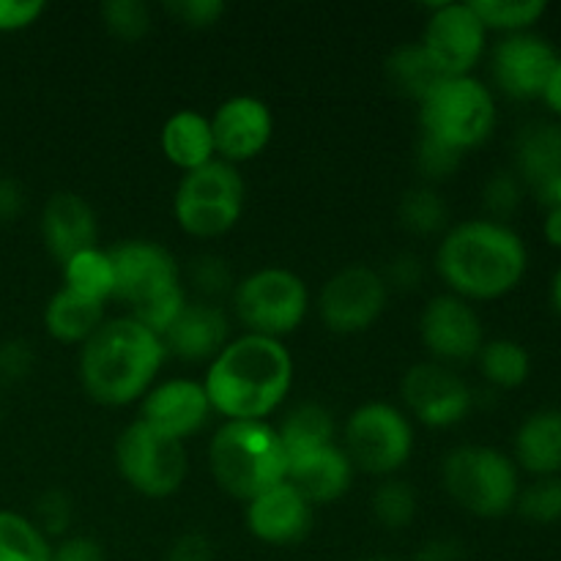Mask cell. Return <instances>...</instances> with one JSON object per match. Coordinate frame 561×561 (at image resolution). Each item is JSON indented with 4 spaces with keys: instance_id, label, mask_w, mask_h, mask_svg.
I'll list each match as a JSON object with an SVG mask.
<instances>
[{
    "instance_id": "obj_27",
    "label": "cell",
    "mask_w": 561,
    "mask_h": 561,
    "mask_svg": "<svg viewBox=\"0 0 561 561\" xmlns=\"http://www.w3.org/2000/svg\"><path fill=\"white\" fill-rule=\"evenodd\" d=\"M383 71H387V82L394 93L405 99H414L416 104L433 91L444 77V71L438 69L436 60L431 58L425 47L420 42L414 44H400L389 53L387 64H383Z\"/></svg>"
},
{
    "instance_id": "obj_41",
    "label": "cell",
    "mask_w": 561,
    "mask_h": 561,
    "mask_svg": "<svg viewBox=\"0 0 561 561\" xmlns=\"http://www.w3.org/2000/svg\"><path fill=\"white\" fill-rule=\"evenodd\" d=\"M168 11L181 25L206 31V27L222 22V16L228 14V5H225V0H175V3H168Z\"/></svg>"
},
{
    "instance_id": "obj_14",
    "label": "cell",
    "mask_w": 561,
    "mask_h": 561,
    "mask_svg": "<svg viewBox=\"0 0 561 561\" xmlns=\"http://www.w3.org/2000/svg\"><path fill=\"white\" fill-rule=\"evenodd\" d=\"M488 36L491 33L485 31L471 3H433L427 5L420 44L431 53L444 77H469L485 58Z\"/></svg>"
},
{
    "instance_id": "obj_10",
    "label": "cell",
    "mask_w": 561,
    "mask_h": 561,
    "mask_svg": "<svg viewBox=\"0 0 561 561\" xmlns=\"http://www.w3.org/2000/svg\"><path fill=\"white\" fill-rule=\"evenodd\" d=\"M414 444L416 433L409 414L387 400H370L351 411L340 447L356 471L387 480L409 466Z\"/></svg>"
},
{
    "instance_id": "obj_11",
    "label": "cell",
    "mask_w": 561,
    "mask_h": 561,
    "mask_svg": "<svg viewBox=\"0 0 561 561\" xmlns=\"http://www.w3.org/2000/svg\"><path fill=\"white\" fill-rule=\"evenodd\" d=\"M113 458L121 480L146 499L175 496L190 474L186 444L162 436L140 420L118 433Z\"/></svg>"
},
{
    "instance_id": "obj_32",
    "label": "cell",
    "mask_w": 561,
    "mask_h": 561,
    "mask_svg": "<svg viewBox=\"0 0 561 561\" xmlns=\"http://www.w3.org/2000/svg\"><path fill=\"white\" fill-rule=\"evenodd\" d=\"M0 561H53V542L33 518L0 510Z\"/></svg>"
},
{
    "instance_id": "obj_46",
    "label": "cell",
    "mask_w": 561,
    "mask_h": 561,
    "mask_svg": "<svg viewBox=\"0 0 561 561\" xmlns=\"http://www.w3.org/2000/svg\"><path fill=\"white\" fill-rule=\"evenodd\" d=\"M383 279H387L389 290L392 288H414L416 283L422 279V263L416 255H409V252H403V255L394 257L392 263L387 266V272H381Z\"/></svg>"
},
{
    "instance_id": "obj_45",
    "label": "cell",
    "mask_w": 561,
    "mask_h": 561,
    "mask_svg": "<svg viewBox=\"0 0 561 561\" xmlns=\"http://www.w3.org/2000/svg\"><path fill=\"white\" fill-rule=\"evenodd\" d=\"M164 561H217L214 542L201 531H186V535L175 537L168 548Z\"/></svg>"
},
{
    "instance_id": "obj_52",
    "label": "cell",
    "mask_w": 561,
    "mask_h": 561,
    "mask_svg": "<svg viewBox=\"0 0 561 561\" xmlns=\"http://www.w3.org/2000/svg\"><path fill=\"white\" fill-rule=\"evenodd\" d=\"M362 561H403V559H394V557H367Z\"/></svg>"
},
{
    "instance_id": "obj_19",
    "label": "cell",
    "mask_w": 561,
    "mask_h": 561,
    "mask_svg": "<svg viewBox=\"0 0 561 561\" xmlns=\"http://www.w3.org/2000/svg\"><path fill=\"white\" fill-rule=\"evenodd\" d=\"M244 526L263 546H296L312 529V504L290 482H279L244 504Z\"/></svg>"
},
{
    "instance_id": "obj_17",
    "label": "cell",
    "mask_w": 561,
    "mask_h": 561,
    "mask_svg": "<svg viewBox=\"0 0 561 561\" xmlns=\"http://www.w3.org/2000/svg\"><path fill=\"white\" fill-rule=\"evenodd\" d=\"M208 118H211L217 159L233 168L261 157L274 137L272 107L250 93L225 99Z\"/></svg>"
},
{
    "instance_id": "obj_5",
    "label": "cell",
    "mask_w": 561,
    "mask_h": 561,
    "mask_svg": "<svg viewBox=\"0 0 561 561\" xmlns=\"http://www.w3.org/2000/svg\"><path fill=\"white\" fill-rule=\"evenodd\" d=\"M208 471L219 491L247 504L285 482L288 453L272 422H222L208 442Z\"/></svg>"
},
{
    "instance_id": "obj_20",
    "label": "cell",
    "mask_w": 561,
    "mask_h": 561,
    "mask_svg": "<svg viewBox=\"0 0 561 561\" xmlns=\"http://www.w3.org/2000/svg\"><path fill=\"white\" fill-rule=\"evenodd\" d=\"M38 233L49 255L64 266L77 252L99 247V217L77 192H55L42 208Z\"/></svg>"
},
{
    "instance_id": "obj_40",
    "label": "cell",
    "mask_w": 561,
    "mask_h": 561,
    "mask_svg": "<svg viewBox=\"0 0 561 561\" xmlns=\"http://www.w3.org/2000/svg\"><path fill=\"white\" fill-rule=\"evenodd\" d=\"M463 164V153L453 151V148L442 146V142L431 140V137H420L416 142V170L425 181H444Z\"/></svg>"
},
{
    "instance_id": "obj_21",
    "label": "cell",
    "mask_w": 561,
    "mask_h": 561,
    "mask_svg": "<svg viewBox=\"0 0 561 561\" xmlns=\"http://www.w3.org/2000/svg\"><path fill=\"white\" fill-rule=\"evenodd\" d=\"M230 318L217 301H186L184 310L164 332L168 356L181 362H211L230 343Z\"/></svg>"
},
{
    "instance_id": "obj_31",
    "label": "cell",
    "mask_w": 561,
    "mask_h": 561,
    "mask_svg": "<svg viewBox=\"0 0 561 561\" xmlns=\"http://www.w3.org/2000/svg\"><path fill=\"white\" fill-rule=\"evenodd\" d=\"M488 33H529L548 14L546 0H469Z\"/></svg>"
},
{
    "instance_id": "obj_39",
    "label": "cell",
    "mask_w": 561,
    "mask_h": 561,
    "mask_svg": "<svg viewBox=\"0 0 561 561\" xmlns=\"http://www.w3.org/2000/svg\"><path fill=\"white\" fill-rule=\"evenodd\" d=\"M75 518V504L58 488H49L42 496L36 499V507H33V524L44 531L47 537H60L66 535V529L71 526Z\"/></svg>"
},
{
    "instance_id": "obj_2",
    "label": "cell",
    "mask_w": 561,
    "mask_h": 561,
    "mask_svg": "<svg viewBox=\"0 0 561 561\" xmlns=\"http://www.w3.org/2000/svg\"><path fill=\"white\" fill-rule=\"evenodd\" d=\"M294 370L285 340L244 332L208 362L203 389L222 422H268L290 394Z\"/></svg>"
},
{
    "instance_id": "obj_18",
    "label": "cell",
    "mask_w": 561,
    "mask_h": 561,
    "mask_svg": "<svg viewBox=\"0 0 561 561\" xmlns=\"http://www.w3.org/2000/svg\"><path fill=\"white\" fill-rule=\"evenodd\" d=\"M214 416L208 394L203 389V381H192V378H168V381H157L148 389L146 398L140 400V416L137 420L146 422L162 436L184 442L197 436L208 420Z\"/></svg>"
},
{
    "instance_id": "obj_15",
    "label": "cell",
    "mask_w": 561,
    "mask_h": 561,
    "mask_svg": "<svg viewBox=\"0 0 561 561\" xmlns=\"http://www.w3.org/2000/svg\"><path fill=\"white\" fill-rule=\"evenodd\" d=\"M422 348L438 365H466L474 362L485 345V327L471 301L453 294L433 296L420 316Z\"/></svg>"
},
{
    "instance_id": "obj_44",
    "label": "cell",
    "mask_w": 561,
    "mask_h": 561,
    "mask_svg": "<svg viewBox=\"0 0 561 561\" xmlns=\"http://www.w3.org/2000/svg\"><path fill=\"white\" fill-rule=\"evenodd\" d=\"M53 561H107L104 546L96 537L71 535L53 546Z\"/></svg>"
},
{
    "instance_id": "obj_35",
    "label": "cell",
    "mask_w": 561,
    "mask_h": 561,
    "mask_svg": "<svg viewBox=\"0 0 561 561\" xmlns=\"http://www.w3.org/2000/svg\"><path fill=\"white\" fill-rule=\"evenodd\" d=\"M515 513L531 526H557L561 524V474L540 477L520 485Z\"/></svg>"
},
{
    "instance_id": "obj_37",
    "label": "cell",
    "mask_w": 561,
    "mask_h": 561,
    "mask_svg": "<svg viewBox=\"0 0 561 561\" xmlns=\"http://www.w3.org/2000/svg\"><path fill=\"white\" fill-rule=\"evenodd\" d=\"M524 197L526 186L513 168L496 170L482 186V206H485L488 219H496V222L510 225V217H515L524 206Z\"/></svg>"
},
{
    "instance_id": "obj_36",
    "label": "cell",
    "mask_w": 561,
    "mask_h": 561,
    "mask_svg": "<svg viewBox=\"0 0 561 561\" xmlns=\"http://www.w3.org/2000/svg\"><path fill=\"white\" fill-rule=\"evenodd\" d=\"M99 16L110 36L126 44L140 42L151 31V9L142 0H107L99 5Z\"/></svg>"
},
{
    "instance_id": "obj_30",
    "label": "cell",
    "mask_w": 561,
    "mask_h": 561,
    "mask_svg": "<svg viewBox=\"0 0 561 561\" xmlns=\"http://www.w3.org/2000/svg\"><path fill=\"white\" fill-rule=\"evenodd\" d=\"M66 288L88 296L93 301H113V263L104 247H91L85 252H77L75 257L60 266Z\"/></svg>"
},
{
    "instance_id": "obj_16",
    "label": "cell",
    "mask_w": 561,
    "mask_h": 561,
    "mask_svg": "<svg viewBox=\"0 0 561 561\" xmlns=\"http://www.w3.org/2000/svg\"><path fill=\"white\" fill-rule=\"evenodd\" d=\"M559 49L537 31L502 36L491 47V80L513 102H537L548 85Z\"/></svg>"
},
{
    "instance_id": "obj_47",
    "label": "cell",
    "mask_w": 561,
    "mask_h": 561,
    "mask_svg": "<svg viewBox=\"0 0 561 561\" xmlns=\"http://www.w3.org/2000/svg\"><path fill=\"white\" fill-rule=\"evenodd\" d=\"M25 211V190L11 175H0V222H14Z\"/></svg>"
},
{
    "instance_id": "obj_6",
    "label": "cell",
    "mask_w": 561,
    "mask_h": 561,
    "mask_svg": "<svg viewBox=\"0 0 561 561\" xmlns=\"http://www.w3.org/2000/svg\"><path fill=\"white\" fill-rule=\"evenodd\" d=\"M442 485L463 513L496 520L515 513L524 482L510 453L488 444H460L444 455Z\"/></svg>"
},
{
    "instance_id": "obj_13",
    "label": "cell",
    "mask_w": 561,
    "mask_h": 561,
    "mask_svg": "<svg viewBox=\"0 0 561 561\" xmlns=\"http://www.w3.org/2000/svg\"><path fill=\"white\" fill-rule=\"evenodd\" d=\"M403 411L411 422L431 427V431H449L469 420L474 409V389L463 376L438 362H420L409 367L400 381Z\"/></svg>"
},
{
    "instance_id": "obj_49",
    "label": "cell",
    "mask_w": 561,
    "mask_h": 561,
    "mask_svg": "<svg viewBox=\"0 0 561 561\" xmlns=\"http://www.w3.org/2000/svg\"><path fill=\"white\" fill-rule=\"evenodd\" d=\"M542 104H546V110L551 113L553 121H561V53L557 58V66H553L551 77H548V85L546 91H542Z\"/></svg>"
},
{
    "instance_id": "obj_50",
    "label": "cell",
    "mask_w": 561,
    "mask_h": 561,
    "mask_svg": "<svg viewBox=\"0 0 561 561\" xmlns=\"http://www.w3.org/2000/svg\"><path fill=\"white\" fill-rule=\"evenodd\" d=\"M542 239L548 241V247L561 252V206L548 208L546 219H542Z\"/></svg>"
},
{
    "instance_id": "obj_12",
    "label": "cell",
    "mask_w": 561,
    "mask_h": 561,
    "mask_svg": "<svg viewBox=\"0 0 561 561\" xmlns=\"http://www.w3.org/2000/svg\"><path fill=\"white\" fill-rule=\"evenodd\" d=\"M389 285L378 268L351 263L334 272L318 294V316L332 334L354 337L381 321L389 305Z\"/></svg>"
},
{
    "instance_id": "obj_43",
    "label": "cell",
    "mask_w": 561,
    "mask_h": 561,
    "mask_svg": "<svg viewBox=\"0 0 561 561\" xmlns=\"http://www.w3.org/2000/svg\"><path fill=\"white\" fill-rule=\"evenodd\" d=\"M44 11V0H0V33L27 31L42 20Z\"/></svg>"
},
{
    "instance_id": "obj_42",
    "label": "cell",
    "mask_w": 561,
    "mask_h": 561,
    "mask_svg": "<svg viewBox=\"0 0 561 561\" xmlns=\"http://www.w3.org/2000/svg\"><path fill=\"white\" fill-rule=\"evenodd\" d=\"M33 365H36V354H33V345L27 340L14 337L0 343V381H25L33 373Z\"/></svg>"
},
{
    "instance_id": "obj_4",
    "label": "cell",
    "mask_w": 561,
    "mask_h": 561,
    "mask_svg": "<svg viewBox=\"0 0 561 561\" xmlns=\"http://www.w3.org/2000/svg\"><path fill=\"white\" fill-rule=\"evenodd\" d=\"M113 263V299L129 307V316L164 337L190 301L181 266L168 247L148 239H126L107 247Z\"/></svg>"
},
{
    "instance_id": "obj_28",
    "label": "cell",
    "mask_w": 561,
    "mask_h": 561,
    "mask_svg": "<svg viewBox=\"0 0 561 561\" xmlns=\"http://www.w3.org/2000/svg\"><path fill=\"white\" fill-rule=\"evenodd\" d=\"M474 362L480 367V376L493 389H502V392H513V389L526 387V381L531 378V370H535L529 348L513 337L485 340V345H482Z\"/></svg>"
},
{
    "instance_id": "obj_9",
    "label": "cell",
    "mask_w": 561,
    "mask_h": 561,
    "mask_svg": "<svg viewBox=\"0 0 561 561\" xmlns=\"http://www.w3.org/2000/svg\"><path fill=\"white\" fill-rule=\"evenodd\" d=\"M233 312L241 327L261 337L285 340L310 316V288L285 266H263L236 283Z\"/></svg>"
},
{
    "instance_id": "obj_25",
    "label": "cell",
    "mask_w": 561,
    "mask_h": 561,
    "mask_svg": "<svg viewBox=\"0 0 561 561\" xmlns=\"http://www.w3.org/2000/svg\"><path fill=\"white\" fill-rule=\"evenodd\" d=\"M159 148H162V157L175 170H181V175L206 168L217 159L211 118L197 110H179L162 124Z\"/></svg>"
},
{
    "instance_id": "obj_29",
    "label": "cell",
    "mask_w": 561,
    "mask_h": 561,
    "mask_svg": "<svg viewBox=\"0 0 561 561\" xmlns=\"http://www.w3.org/2000/svg\"><path fill=\"white\" fill-rule=\"evenodd\" d=\"M274 427L288 458L334 444V433H337L332 411L321 403H299Z\"/></svg>"
},
{
    "instance_id": "obj_48",
    "label": "cell",
    "mask_w": 561,
    "mask_h": 561,
    "mask_svg": "<svg viewBox=\"0 0 561 561\" xmlns=\"http://www.w3.org/2000/svg\"><path fill=\"white\" fill-rule=\"evenodd\" d=\"M411 561H466V553L458 540L436 537V540H427L425 546L414 553V559Z\"/></svg>"
},
{
    "instance_id": "obj_51",
    "label": "cell",
    "mask_w": 561,
    "mask_h": 561,
    "mask_svg": "<svg viewBox=\"0 0 561 561\" xmlns=\"http://www.w3.org/2000/svg\"><path fill=\"white\" fill-rule=\"evenodd\" d=\"M548 301H551V310L561 318V263L557 272H553L551 283H548Z\"/></svg>"
},
{
    "instance_id": "obj_3",
    "label": "cell",
    "mask_w": 561,
    "mask_h": 561,
    "mask_svg": "<svg viewBox=\"0 0 561 561\" xmlns=\"http://www.w3.org/2000/svg\"><path fill=\"white\" fill-rule=\"evenodd\" d=\"M168 362L159 334L131 316L107 318L80 345V383L93 403L124 409L140 403Z\"/></svg>"
},
{
    "instance_id": "obj_26",
    "label": "cell",
    "mask_w": 561,
    "mask_h": 561,
    "mask_svg": "<svg viewBox=\"0 0 561 561\" xmlns=\"http://www.w3.org/2000/svg\"><path fill=\"white\" fill-rule=\"evenodd\" d=\"M107 321L102 301H93L60 285L44 307V329L55 343L82 345Z\"/></svg>"
},
{
    "instance_id": "obj_7",
    "label": "cell",
    "mask_w": 561,
    "mask_h": 561,
    "mask_svg": "<svg viewBox=\"0 0 561 561\" xmlns=\"http://www.w3.org/2000/svg\"><path fill=\"white\" fill-rule=\"evenodd\" d=\"M422 137L458 153L485 146L499 126L496 91L480 77H447L420 102Z\"/></svg>"
},
{
    "instance_id": "obj_8",
    "label": "cell",
    "mask_w": 561,
    "mask_h": 561,
    "mask_svg": "<svg viewBox=\"0 0 561 561\" xmlns=\"http://www.w3.org/2000/svg\"><path fill=\"white\" fill-rule=\"evenodd\" d=\"M244 203L247 186L239 168L214 159L206 168L181 175L173 192V217L181 233L211 241L239 225Z\"/></svg>"
},
{
    "instance_id": "obj_24",
    "label": "cell",
    "mask_w": 561,
    "mask_h": 561,
    "mask_svg": "<svg viewBox=\"0 0 561 561\" xmlns=\"http://www.w3.org/2000/svg\"><path fill=\"white\" fill-rule=\"evenodd\" d=\"M520 474L531 480L561 474V409H537L520 420L513 436V455Z\"/></svg>"
},
{
    "instance_id": "obj_1",
    "label": "cell",
    "mask_w": 561,
    "mask_h": 561,
    "mask_svg": "<svg viewBox=\"0 0 561 561\" xmlns=\"http://www.w3.org/2000/svg\"><path fill=\"white\" fill-rule=\"evenodd\" d=\"M436 272L447 294L471 301H499L515 294L529 272L524 236L496 219H463L442 236Z\"/></svg>"
},
{
    "instance_id": "obj_34",
    "label": "cell",
    "mask_w": 561,
    "mask_h": 561,
    "mask_svg": "<svg viewBox=\"0 0 561 561\" xmlns=\"http://www.w3.org/2000/svg\"><path fill=\"white\" fill-rule=\"evenodd\" d=\"M370 510L378 526L389 531H403L405 526L414 524L416 513H420V496L405 480L387 477L373 491Z\"/></svg>"
},
{
    "instance_id": "obj_33",
    "label": "cell",
    "mask_w": 561,
    "mask_h": 561,
    "mask_svg": "<svg viewBox=\"0 0 561 561\" xmlns=\"http://www.w3.org/2000/svg\"><path fill=\"white\" fill-rule=\"evenodd\" d=\"M398 219L405 233L422 236V239L447 233L449 230L447 203H444V197L431 184L414 186V190H409L400 197Z\"/></svg>"
},
{
    "instance_id": "obj_38",
    "label": "cell",
    "mask_w": 561,
    "mask_h": 561,
    "mask_svg": "<svg viewBox=\"0 0 561 561\" xmlns=\"http://www.w3.org/2000/svg\"><path fill=\"white\" fill-rule=\"evenodd\" d=\"M190 279L195 285V290L201 294L203 301H214L222 294H233V272H230L228 261L219 255H201L192 261L190 266Z\"/></svg>"
},
{
    "instance_id": "obj_23",
    "label": "cell",
    "mask_w": 561,
    "mask_h": 561,
    "mask_svg": "<svg viewBox=\"0 0 561 561\" xmlns=\"http://www.w3.org/2000/svg\"><path fill=\"white\" fill-rule=\"evenodd\" d=\"M513 170L531 195L561 179V121L542 118L520 126L513 146Z\"/></svg>"
},
{
    "instance_id": "obj_22",
    "label": "cell",
    "mask_w": 561,
    "mask_h": 561,
    "mask_svg": "<svg viewBox=\"0 0 561 561\" xmlns=\"http://www.w3.org/2000/svg\"><path fill=\"white\" fill-rule=\"evenodd\" d=\"M354 463L345 449L334 442L288 458L285 482H290L316 507V504L340 502L354 485Z\"/></svg>"
}]
</instances>
